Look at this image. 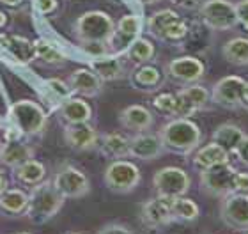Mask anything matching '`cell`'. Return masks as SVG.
Wrapping results in <instances>:
<instances>
[{
  "label": "cell",
  "instance_id": "obj_26",
  "mask_svg": "<svg viewBox=\"0 0 248 234\" xmlns=\"http://www.w3.org/2000/svg\"><path fill=\"white\" fill-rule=\"evenodd\" d=\"M13 171H15L13 176H15L16 181L21 183V185H27V187H36V185L45 181L48 176L46 165L41 163V161L34 160V158L25 161L23 165L13 169Z\"/></svg>",
  "mask_w": 248,
  "mask_h": 234
},
{
  "label": "cell",
  "instance_id": "obj_43",
  "mask_svg": "<svg viewBox=\"0 0 248 234\" xmlns=\"http://www.w3.org/2000/svg\"><path fill=\"white\" fill-rule=\"evenodd\" d=\"M170 2L177 7H183V9H195L202 4L201 0H170Z\"/></svg>",
  "mask_w": 248,
  "mask_h": 234
},
{
  "label": "cell",
  "instance_id": "obj_13",
  "mask_svg": "<svg viewBox=\"0 0 248 234\" xmlns=\"http://www.w3.org/2000/svg\"><path fill=\"white\" fill-rule=\"evenodd\" d=\"M64 142L73 151H93L99 144V135L91 123H77L64 126Z\"/></svg>",
  "mask_w": 248,
  "mask_h": 234
},
{
  "label": "cell",
  "instance_id": "obj_48",
  "mask_svg": "<svg viewBox=\"0 0 248 234\" xmlns=\"http://www.w3.org/2000/svg\"><path fill=\"white\" fill-rule=\"evenodd\" d=\"M144 5H151V4H158V2H161V0H140Z\"/></svg>",
  "mask_w": 248,
  "mask_h": 234
},
{
  "label": "cell",
  "instance_id": "obj_39",
  "mask_svg": "<svg viewBox=\"0 0 248 234\" xmlns=\"http://www.w3.org/2000/svg\"><path fill=\"white\" fill-rule=\"evenodd\" d=\"M234 9H236V16H238V23L245 27L248 31V0H239L234 4Z\"/></svg>",
  "mask_w": 248,
  "mask_h": 234
},
{
  "label": "cell",
  "instance_id": "obj_12",
  "mask_svg": "<svg viewBox=\"0 0 248 234\" xmlns=\"http://www.w3.org/2000/svg\"><path fill=\"white\" fill-rule=\"evenodd\" d=\"M245 80L241 77L231 75V77L220 78L213 87L211 99L217 105L229 110L241 109V96H243Z\"/></svg>",
  "mask_w": 248,
  "mask_h": 234
},
{
  "label": "cell",
  "instance_id": "obj_37",
  "mask_svg": "<svg viewBox=\"0 0 248 234\" xmlns=\"http://www.w3.org/2000/svg\"><path fill=\"white\" fill-rule=\"evenodd\" d=\"M46 85H48V89H50L53 94H57L61 99L71 98V89H69L67 82H62L59 78H48Z\"/></svg>",
  "mask_w": 248,
  "mask_h": 234
},
{
  "label": "cell",
  "instance_id": "obj_52",
  "mask_svg": "<svg viewBox=\"0 0 248 234\" xmlns=\"http://www.w3.org/2000/svg\"><path fill=\"white\" fill-rule=\"evenodd\" d=\"M247 110H248V109H247Z\"/></svg>",
  "mask_w": 248,
  "mask_h": 234
},
{
  "label": "cell",
  "instance_id": "obj_6",
  "mask_svg": "<svg viewBox=\"0 0 248 234\" xmlns=\"http://www.w3.org/2000/svg\"><path fill=\"white\" fill-rule=\"evenodd\" d=\"M190 185V176L181 167H163L153 176V187L161 197H183L188 193Z\"/></svg>",
  "mask_w": 248,
  "mask_h": 234
},
{
  "label": "cell",
  "instance_id": "obj_14",
  "mask_svg": "<svg viewBox=\"0 0 248 234\" xmlns=\"http://www.w3.org/2000/svg\"><path fill=\"white\" fill-rule=\"evenodd\" d=\"M142 32V20L137 15H124L117 23L115 31L108 41V48L112 53L126 52L131 43L140 36Z\"/></svg>",
  "mask_w": 248,
  "mask_h": 234
},
{
  "label": "cell",
  "instance_id": "obj_49",
  "mask_svg": "<svg viewBox=\"0 0 248 234\" xmlns=\"http://www.w3.org/2000/svg\"><path fill=\"white\" fill-rule=\"evenodd\" d=\"M15 234H31V233H15Z\"/></svg>",
  "mask_w": 248,
  "mask_h": 234
},
{
  "label": "cell",
  "instance_id": "obj_18",
  "mask_svg": "<svg viewBox=\"0 0 248 234\" xmlns=\"http://www.w3.org/2000/svg\"><path fill=\"white\" fill-rule=\"evenodd\" d=\"M119 125L124 130H131L135 133H144L155 125V115L144 105H129L119 112Z\"/></svg>",
  "mask_w": 248,
  "mask_h": 234
},
{
  "label": "cell",
  "instance_id": "obj_27",
  "mask_svg": "<svg viewBox=\"0 0 248 234\" xmlns=\"http://www.w3.org/2000/svg\"><path fill=\"white\" fill-rule=\"evenodd\" d=\"M243 137L245 131L238 125H232V123H223L213 131V142L222 146L229 155L236 151V147H238L239 142L243 140Z\"/></svg>",
  "mask_w": 248,
  "mask_h": 234
},
{
  "label": "cell",
  "instance_id": "obj_25",
  "mask_svg": "<svg viewBox=\"0 0 248 234\" xmlns=\"http://www.w3.org/2000/svg\"><path fill=\"white\" fill-rule=\"evenodd\" d=\"M91 69L103 82H114V80H119L124 77V66L117 55H103V57L93 59Z\"/></svg>",
  "mask_w": 248,
  "mask_h": 234
},
{
  "label": "cell",
  "instance_id": "obj_4",
  "mask_svg": "<svg viewBox=\"0 0 248 234\" xmlns=\"http://www.w3.org/2000/svg\"><path fill=\"white\" fill-rule=\"evenodd\" d=\"M9 121L25 135H41L46 130L48 115L41 105L32 99H20L9 107Z\"/></svg>",
  "mask_w": 248,
  "mask_h": 234
},
{
  "label": "cell",
  "instance_id": "obj_30",
  "mask_svg": "<svg viewBox=\"0 0 248 234\" xmlns=\"http://www.w3.org/2000/svg\"><path fill=\"white\" fill-rule=\"evenodd\" d=\"M170 209H172V217H174V222H185V224H190V222H195L201 215V208L195 201H191L188 197H176L170 201Z\"/></svg>",
  "mask_w": 248,
  "mask_h": 234
},
{
  "label": "cell",
  "instance_id": "obj_3",
  "mask_svg": "<svg viewBox=\"0 0 248 234\" xmlns=\"http://www.w3.org/2000/svg\"><path fill=\"white\" fill-rule=\"evenodd\" d=\"M115 31L112 16L105 11H87L80 15L73 23V32L78 43H107Z\"/></svg>",
  "mask_w": 248,
  "mask_h": 234
},
{
  "label": "cell",
  "instance_id": "obj_21",
  "mask_svg": "<svg viewBox=\"0 0 248 234\" xmlns=\"http://www.w3.org/2000/svg\"><path fill=\"white\" fill-rule=\"evenodd\" d=\"M129 82L137 91H144V93H153L163 85V73L156 66L151 64H142L131 71L129 75Z\"/></svg>",
  "mask_w": 248,
  "mask_h": 234
},
{
  "label": "cell",
  "instance_id": "obj_36",
  "mask_svg": "<svg viewBox=\"0 0 248 234\" xmlns=\"http://www.w3.org/2000/svg\"><path fill=\"white\" fill-rule=\"evenodd\" d=\"M80 47H82V50L87 55H91V57L98 59V57H103V55H108L110 53V48L107 43H80Z\"/></svg>",
  "mask_w": 248,
  "mask_h": 234
},
{
  "label": "cell",
  "instance_id": "obj_9",
  "mask_svg": "<svg viewBox=\"0 0 248 234\" xmlns=\"http://www.w3.org/2000/svg\"><path fill=\"white\" fill-rule=\"evenodd\" d=\"M52 181L64 199H82L91 192V181L85 176V172L73 165L62 167Z\"/></svg>",
  "mask_w": 248,
  "mask_h": 234
},
{
  "label": "cell",
  "instance_id": "obj_2",
  "mask_svg": "<svg viewBox=\"0 0 248 234\" xmlns=\"http://www.w3.org/2000/svg\"><path fill=\"white\" fill-rule=\"evenodd\" d=\"M66 199L62 193L53 187V181H45L32 187V192L29 193V206L25 215L34 224H45L52 220L64 206Z\"/></svg>",
  "mask_w": 248,
  "mask_h": 234
},
{
  "label": "cell",
  "instance_id": "obj_45",
  "mask_svg": "<svg viewBox=\"0 0 248 234\" xmlns=\"http://www.w3.org/2000/svg\"><path fill=\"white\" fill-rule=\"evenodd\" d=\"M23 0H0V4L7 5V7H16V5H20Z\"/></svg>",
  "mask_w": 248,
  "mask_h": 234
},
{
  "label": "cell",
  "instance_id": "obj_10",
  "mask_svg": "<svg viewBox=\"0 0 248 234\" xmlns=\"http://www.w3.org/2000/svg\"><path fill=\"white\" fill-rule=\"evenodd\" d=\"M220 218L227 227L236 231H248V195L229 193L222 199Z\"/></svg>",
  "mask_w": 248,
  "mask_h": 234
},
{
  "label": "cell",
  "instance_id": "obj_16",
  "mask_svg": "<svg viewBox=\"0 0 248 234\" xmlns=\"http://www.w3.org/2000/svg\"><path fill=\"white\" fill-rule=\"evenodd\" d=\"M165 153V147L161 144L160 135L155 133H137L135 137L129 139V156L137 158V160H156Z\"/></svg>",
  "mask_w": 248,
  "mask_h": 234
},
{
  "label": "cell",
  "instance_id": "obj_5",
  "mask_svg": "<svg viewBox=\"0 0 248 234\" xmlns=\"http://www.w3.org/2000/svg\"><path fill=\"white\" fill-rule=\"evenodd\" d=\"M105 187L114 193H131L142 181L140 169L133 161L112 160L103 174Z\"/></svg>",
  "mask_w": 248,
  "mask_h": 234
},
{
  "label": "cell",
  "instance_id": "obj_34",
  "mask_svg": "<svg viewBox=\"0 0 248 234\" xmlns=\"http://www.w3.org/2000/svg\"><path fill=\"white\" fill-rule=\"evenodd\" d=\"M179 93H181L183 96L195 107L197 112L204 109V107L207 105V101H209V98H211V94L207 93V89L202 87L201 83H190V85H185Z\"/></svg>",
  "mask_w": 248,
  "mask_h": 234
},
{
  "label": "cell",
  "instance_id": "obj_33",
  "mask_svg": "<svg viewBox=\"0 0 248 234\" xmlns=\"http://www.w3.org/2000/svg\"><path fill=\"white\" fill-rule=\"evenodd\" d=\"M36 59H39L46 66H62L66 62V57L46 41H36Z\"/></svg>",
  "mask_w": 248,
  "mask_h": 234
},
{
  "label": "cell",
  "instance_id": "obj_28",
  "mask_svg": "<svg viewBox=\"0 0 248 234\" xmlns=\"http://www.w3.org/2000/svg\"><path fill=\"white\" fill-rule=\"evenodd\" d=\"M32 158H34V147L29 146V144H23V142L7 144L0 153V161L5 167H11V169L23 165L25 161L32 160Z\"/></svg>",
  "mask_w": 248,
  "mask_h": 234
},
{
  "label": "cell",
  "instance_id": "obj_7",
  "mask_svg": "<svg viewBox=\"0 0 248 234\" xmlns=\"http://www.w3.org/2000/svg\"><path fill=\"white\" fill-rule=\"evenodd\" d=\"M201 20L211 31H232L238 25L234 4L229 0H206L201 4Z\"/></svg>",
  "mask_w": 248,
  "mask_h": 234
},
{
  "label": "cell",
  "instance_id": "obj_8",
  "mask_svg": "<svg viewBox=\"0 0 248 234\" xmlns=\"http://www.w3.org/2000/svg\"><path fill=\"white\" fill-rule=\"evenodd\" d=\"M236 169L231 163H220L217 167H211L207 171L201 172V188L202 192L211 197H225L232 193V183L236 176Z\"/></svg>",
  "mask_w": 248,
  "mask_h": 234
},
{
  "label": "cell",
  "instance_id": "obj_17",
  "mask_svg": "<svg viewBox=\"0 0 248 234\" xmlns=\"http://www.w3.org/2000/svg\"><path fill=\"white\" fill-rule=\"evenodd\" d=\"M67 85L71 89V93L80 94L83 98H96L103 91V80L91 68H82L73 71L67 78Z\"/></svg>",
  "mask_w": 248,
  "mask_h": 234
},
{
  "label": "cell",
  "instance_id": "obj_31",
  "mask_svg": "<svg viewBox=\"0 0 248 234\" xmlns=\"http://www.w3.org/2000/svg\"><path fill=\"white\" fill-rule=\"evenodd\" d=\"M179 18H181V16L172 9L156 11L155 15H151L149 20H147V31H149L151 36L161 41V37H163V34L167 32V29H169L176 20H179Z\"/></svg>",
  "mask_w": 248,
  "mask_h": 234
},
{
  "label": "cell",
  "instance_id": "obj_15",
  "mask_svg": "<svg viewBox=\"0 0 248 234\" xmlns=\"http://www.w3.org/2000/svg\"><path fill=\"white\" fill-rule=\"evenodd\" d=\"M170 201L172 199L161 197V195H156V197L145 201L142 204V209H140L142 224L151 227V229H158V227H163V225H169L170 222H174Z\"/></svg>",
  "mask_w": 248,
  "mask_h": 234
},
{
  "label": "cell",
  "instance_id": "obj_23",
  "mask_svg": "<svg viewBox=\"0 0 248 234\" xmlns=\"http://www.w3.org/2000/svg\"><path fill=\"white\" fill-rule=\"evenodd\" d=\"M29 206V193L21 188H7L0 193V213L7 217L25 215Z\"/></svg>",
  "mask_w": 248,
  "mask_h": 234
},
{
  "label": "cell",
  "instance_id": "obj_51",
  "mask_svg": "<svg viewBox=\"0 0 248 234\" xmlns=\"http://www.w3.org/2000/svg\"><path fill=\"white\" fill-rule=\"evenodd\" d=\"M2 149H4V147H2V146H0V153H2Z\"/></svg>",
  "mask_w": 248,
  "mask_h": 234
},
{
  "label": "cell",
  "instance_id": "obj_24",
  "mask_svg": "<svg viewBox=\"0 0 248 234\" xmlns=\"http://www.w3.org/2000/svg\"><path fill=\"white\" fill-rule=\"evenodd\" d=\"M229 153L222 146H218L217 142H209L204 147H201L193 156V167L199 171H207L211 167H217L220 163H227Z\"/></svg>",
  "mask_w": 248,
  "mask_h": 234
},
{
  "label": "cell",
  "instance_id": "obj_32",
  "mask_svg": "<svg viewBox=\"0 0 248 234\" xmlns=\"http://www.w3.org/2000/svg\"><path fill=\"white\" fill-rule=\"evenodd\" d=\"M155 53H156V48L155 45L149 41V39H145V37H137L131 45L128 47L126 50V55L131 62H135L137 66H142V64H149L153 59H155Z\"/></svg>",
  "mask_w": 248,
  "mask_h": 234
},
{
  "label": "cell",
  "instance_id": "obj_46",
  "mask_svg": "<svg viewBox=\"0 0 248 234\" xmlns=\"http://www.w3.org/2000/svg\"><path fill=\"white\" fill-rule=\"evenodd\" d=\"M4 190H7V179H5V176L0 172V193L4 192Z\"/></svg>",
  "mask_w": 248,
  "mask_h": 234
},
{
  "label": "cell",
  "instance_id": "obj_35",
  "mask_svg": "<svg viewBox=\"0 0 248 234\" xmlns=\"http://www.w3.org/2000/svg\"><path fill=\"white\" fill-rule=\"evenodd\" d=\"M153 107L156 109V112H160L163 115L174 117V110H176V94L172 93H160L153 98Z\"/></svg>",
  "mask_w": 248,
  "mask_h": 234
},
{
  "label": "cell",
  "instance_id": "obj_19",
  "mask_svg": "<svg viewBox=\"0 0 248 234\" xmlns=\"http://www.w3.org/2000/svg\"><path fill=\"white\" fill-rule=\"evenodd\" d=\"M59 117L66 125L91 123V119H93V107L82 98L62 99L61 105H59Z\"/></svg>",
  "mask_w": 248,
  "mask_h": 234
},
{
  "label": "cell",
  "instance_id": "obj_41",
  "mask_svg": "<svg viewBox=\"0 0 248 234\" xmlns=\"http://www.w3.org/2000/svg\"><path fill=\"white\" fill-rule=\"evenodd\" d=\"M96 234H133V233H131V231L123 224H107L105 227H101Z\"/></svg>",
  "mask_w": 248,
  "mask_h": 234
},
{
  "label": "cell",
  "instance_id": "obj_11",
  "mask_svg": "<svg viewBox=\"0 0 248 234\" xmlns=\"http://www.w3.org/2000/svg\"><path fill=\"white\" fill-rule=\"evenodd\" d=\"M165 73L174 82L190 85V83H199V80L204 78L206 68L201 59L193 57V55H183V57H176L172 59L170 62H167Z\"/></svg>",
  "mask_w": 248,
  "mask_h": 234
},
{
  "label": "cell",
  "instance_id": "obj_1",
  "mask_svg": "<svg viewBox=\"0 0 248 234\" xmlns=\"http://www.w3.org/2000/svg\"><path fill=\"white\" fill-rule=\"evenodd\" d=\"M158 135L165 151L183 156L195 151L202 140V131L199 125L191 119H183V117H174L172 121H169L167 125L161 126Z\"/></svg>",
  "mask_w": 248,
  "mask_h": 234
},
{
  "label": "cell",
  "instance_id": "obj_50",
  "mask_svg": "<svg viewBox=\"0 0 248 234\" xmlns=\"http://www.w3.org/2000/svg\"><path fill=\"white\" fill-rule=\"evenodd\" d=\"M67 234H80V233H67Z\"/></svg>",
  "mask_w": 248,
  "mask_h": 234
},
{
  "label": "cell",
  "instance_id": "obj_20",
  "mask_svg": "<svg viewBox=\"0 0 248 234\" xmlns=\"http://www.w3.org/2000/svg\"><path fill=\"white\" fill-rule=\"evenodd\" d=\"M0 43L13 57L21 64H29L36 59V43L18 34H0Z\"/></svg>",
  "mask_w": 248,
  "mask_h": 234
},
{
  "label": "cell",
  "instance_id": "obj_22",
  "mask_svg": "<svg viewBox=\"0 0 248 234\" xmlns=\"http://www.w3.org/2000/svg\"><path fill=\"white\" fill-rule=\"evenodd\" d=\"M98 147L99 153L110 160H121V158L129 156V137L119 131H110L101 137Z\"/></svg>",
  "mask_w": 248,
  "mask_h": 234
},
{
  "label": "cell",
  "instance_id": "obj_44",
  "mask_svg": "<svg viewBox=\"0 0 248 234\" xmlns=\"http://www.w3.org/2000/svg\"><path fill=\"white\" fill-rule=\"evenodd\" d=\"M241 109H248V82H245L243 87V96H241Z\"/></svg>",
  "mask_w": 248,
  "mask_h": 234
},
{
  "label": "cell",
  "instance_id": "obj_40",
  "mask_svg": "<svg viewBox=\"0 0 248 234\" xmlns=\"http://www.w3.org/2000/svg\"><path fill=\"white\" fill-rule=\"evenodd\" d=\"M57 0H34V7L41 15H52L53 11L57 9Z\"/></svg>",
  "mask_w": 248,
  "mask_h": 234
},
{
  "label": "cell",
  "instance_id": "obj_42",
  "mask_svg": "<svg viewBox=\"0 0 248 234\" xmlns=\"http://www.w3.org/2000/svg\"><path fill=\"white\" fill-rule=\"evenodd\" d=\"M234 155H236V158H238L241 163H245V165L248 167V135H245L243 140L238 144V147H236Z\"/></svg>",
  "mask_w": 248,
  "mask_h": 234
},
{
  "label": "cell",
  "instance_id": "obj_47",
  "mask_svg": "<svg viewBox=\"0 0 248 234\" xmlns=\"http://www.w3.org/2000/svg\"><path fill=\"white\" fill-rule=\"evenodd\" d=\"M5 23H7V15H5L4 11H0V29H4Z\"/></svg>",
  "mask_w": 248,
  "mask_h": 234
},
{
  "label": "cell",
  "instance_id": "obj_38",
  "mask_svg": "<svg viewBox=\"0 0 248 234\" xmlns=\"http://www.w3.org/2000/svg\"><path fill=\"white\" fill-rule=\"evenodd\" d=\"M232 193H243L248 195V172H236L232 183Z\"/></svg>",
  "mask_w": 248,
  "mask_h": 234
},
{
  "label": "cell",
  "instance_id": "obj_29",
  "mask_svg": "<svg viewBox=\"0 0 248 234\" xmlns=\"http://www.w3.org/2000/svg\"><path fill=\"white\" fill-rule=\"evenodd\" d=\"M222 55L234 66H248V37H232L222 48Z\"/></svg>",
  "mask_w": 248,
  "mask_h": 234
}]
</instances>
